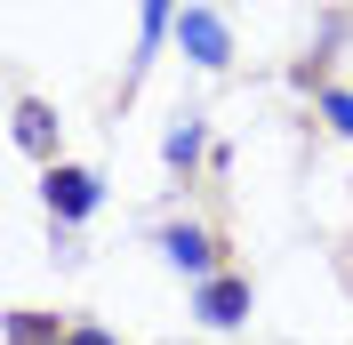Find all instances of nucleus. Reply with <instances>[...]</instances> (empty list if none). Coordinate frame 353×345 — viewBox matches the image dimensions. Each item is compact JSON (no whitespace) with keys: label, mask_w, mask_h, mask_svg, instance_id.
I'll return each instance as SVG.
<instances>
[{"label":"nucleus","mask_w":353,"mask_h":345,"mask_svg":"<svg viewBox=\"0 0 353 345\" xmlns=\"http://www.w3.org/2000/svg\"><path fill=\"white\" fill-rule=\"evenodd\" d=\"M161 161H169V169H193V161H201V129H193V121H185V129H169Z\"/></svg>","instance_id":"obj_7"},{"label":"nucleus","mask_w":353,"mask_h":345,"mask_svg":"<svg viewBox=\"0 0 353 345\" xmlns=\"http://www.w3.org/2000/svg\"><path fill=\"white\" fill-rule=\"evenodd\" d=\"M176 41H185V57H193V65H209V72L233 57V32H225V17H217V8H193V0L176 8Z\"/></svg>","instance_id":"obj_2"},{"label":"nucleus","mask_w":353,"mask_h":345,"mask_svg":"<svg viewBox=\"0 0 353 345\" xmlns=\"http://www.w3.org/2000/svg\"><path fill=\"white\" fill-rule=\"evenodd\" d=\"M65 345H112V337H105V329H88V322H81V329H65Z\"/></svg>","instance_id":"obj_9"},{"label":"nucleus","mask_w":353,"mask_h":345,"mask_svg":"<svg viewBox=\"0 0 353 345\" xmlns=\"http://www.w3.org/2000/svg\"><path fill=\"white\" fill-rule=\"evenodd\" d=\"M161 257H169L176 273H193V281H209V265H217V241L201 233V225H169V233H161Z\"/></svg>","instance_id":"obj_4"},{"label":"nucleus","mask_w":353,"mask_h":345,"mask_svg":"<svg viewBox=\"0 0 353 345\" xmlns=\"http://www.w3.org/2000/svg\"><path fill=\"white\" fill-rule=\"evenodd\" d=\"M321 112H330L337 129H345V137H353V88H321Z\"/></svg>","instance_id":"obj_8"},{"label":"nucleus","mask_w":353,"mask_h":345,"mask_svg":"<svg viewBox=\"0 0 353 345\" xmlns=\"http://www.w3.org/2000/svg\"><path fill=\"white\" fill-rule=\"evenodd\" d=\"M193 313H201L209 329H233V322L249 313V281H241V273H209V281L193 289Z\"/></svg>","instance_id":"obj_3"},{"label":"nucleus","mask_w":353,"mask_h":345,"mask_svg":"<svg viewBox=\"0 0 353 345\" xmlns=\"http://www.w3.org/2000/svg\"><path fill=\"white\" fill-rule=\"evenodd\" d=\"M17 145L41 152V161H57V121H48L41 97H17Z\"/></svg>","instance_id":"obj_5"},{"label":"nucleus","mask_w":353,"mask_h":345,"mask_svg":"<svg viewBox=\"0 0 353 345\" xmlns=\"http://www.w3.org/2000/svg\"><path fill=\"white\" fill-rule=\"evenodd\" d=\"M41 193H48V209H57V225H81V217L105 201V185H97V169H81V161H48Z\"/></svg>","instance_id":"obj_1"},{"label":"nucleus","mask_w":353,"mask_h":345,"mask_svg":"<svg viewBox=\"0 0 353 345\" xmlns=\"http://www.w3.org/2000/svg\"><path fill=\"white\" fill-rule=\"evenodd\" d=\"M161 32H176V0H145V32H137V72L153 65V48H161Z\"/></svg>","instance_id":"obj_6"}]
</instances>
